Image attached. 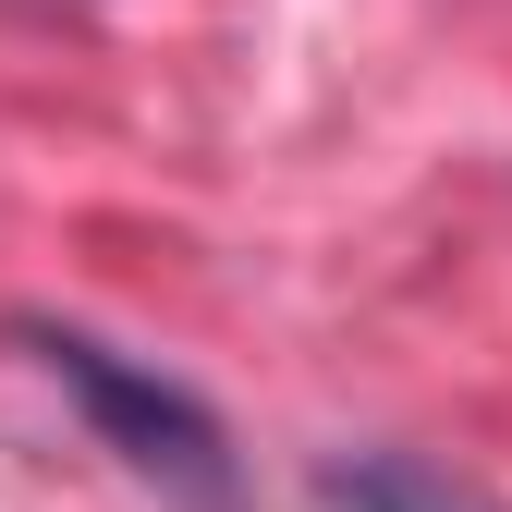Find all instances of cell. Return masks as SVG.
<instances>
[{
  "mask_svg": "<svg viewBox=\"0 0 512 512\" xmlns=\"http://www.w3.org/2000/svg\"><path fill=\"white\" fill-rule=\"evenodd\" d=\"M330 500H342V512H500V500H476V488H452V476H427V464H342Z\"/></svg>",
  "mask_w": 512,
  "mask_h": 512,
  "instance_id": "obj_2",
  "label": "cell"
},
{
  "mask_svg": "<svg viewBox=\"0 0 512 512\" xmlns=\"http://www.w3.org/2000/svg\"><path fill=\"white\" fill-rule=\"evenodd\" d=\"M49 354V378L74 391L110 439H122V464H147V476H171V488H196V500H220L232 488V464H220V427H208V403H183L171 378H147V366H122L110 342H86V330H49L37 342Z\"/></svg>",
  "mask_w": 512,
  "mask_h": 512,
  "instance_id": "obj_1",
  "label": "cell"
}]
</instances>
